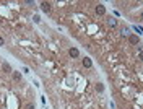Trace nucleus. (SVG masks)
<instances>
[{"label":"nucleus","mask_w":143,"mask_h":109,"mask_svg":"<svg viewBox=\"0 0 143 109\" xmlns=\"http://www.w3.org/2000/svg\"><path fill=\"white\" fill-rule=\"evenodd\" d=\"M128 43H130L132 46H138V44H140V38L135 36V34H130V36H128Z\"/></svg>","instance_id":"1"},{"label":"nucleus","mask_w":143,"mask_h":109,"mask_svg":"<svg viewBox=\"0 0 143 109\" xmlns=\"http://www.w3.org/2000/svg\"><path fill=\"white\" fill-rule=\"evenodd\" d=\"M96 15H99V16L106 15V7H104L102 3H98V5H96Z\"/></svg>","instance_id":"2"},{"label":"nucleus","mask_w":143,"mask_h":109,"mask_svg":"<svg viewBox=\"0 0 143 109\" xmlns=\"http://www.w3.org/2000/svg\"><path fill=\"white\" fill-rule=\"evenodd\" d=\"M68 54H70V57H73V59H77L78 55H80V51H78L77 47H72V49H70V51H68Z\"/></svg>","instance_id":"3"},{"label":"nucleus","mask_w":143,"mask_h":109,"mask_svg":"<svg viewBox=\"0 0 143 109\" xmlns=\"http://www.w3.org/2000/svg\"><path fill=\"white\" fill-rule=\"evenodd\" d=\"M83 65H85L86 68H91V67H93V60H91L89 57H85L83 59Z\"/></svg>","instance_id":"4"},{"label":"nucleus","mask_w":143,"mask_h":109,"mask_svg":"<svg viewBox=\"0 0 143 109\" xmlns=\"http://www.w3.org/2000/svg\"><path fill=\"white\" fill-rule=\"evenodd\" d=\"M41 10H42V12H49V10H50V3H49V2H41Z\"/></svg>","instance_id":"5"},{"label":"nucleus","mask_w":143,"mask_h":109,"mask_svg":"<svg viewBox=\"0 0 143 109\" xmlns=\"http://www.w3.org/2000/svg\"><path fill=\"white\" fill-rule=\"evenodd\" d=\"M107 24H109L111 28H116V26H117V20H116V18H109V20H107Z\"/></svg>","instance_id":"6"},{"label":"nucleus","mask_w":143,"mask_h":109,"mask_svg":"<svg viewBox=\"0 0 143 109\" xmlns=\"http://www.w3.org/2000/svg\"><path fill=\"white\" fill-rule=\"evenodd\" d=\"M2 68H3V72H7V73H10V72H12V67H10V64H3V65H2Z\"/></svg>","instance_id":"7"},{"label":"nucleus","mask_w":143,"mask_h":109,"mask_svg":"<svg viewBox=\"0 0 143 109\" xmlns=\"http://www.w3.org/2000/svg\"><path fill=\"white\" fill-rule=\"evenodd\" d=\"M13 78H15V80H21V73H20V72H15V73H13Z\"/></svg>","instance_id":"8"},{"label":"nucleus","mask_w":143,"mask_h":109,"mask_svg":"<svg viewBox=\"0 0 143 109\" xmlns=\"http://www.w3.org/2000/svg\"><path fill=\"white\" fill-rule=\"evenodd\" d=\"M102 90H104V86L101 85V83H98V85H96V91H99V93H101Z\"/></svg>","instance_id":"9"},{"label":"nucleus","mask_w":143,"mask_h":109,"mask_svg":"<svg viewBox=\"0 0 143 109\" xmlns=\"http://www.w3.org/2000/svg\"><path fill=\"white\" fill-rule=\"evenodd\" d=\"M24 109H34V104H33V103H28V104L24 106Z\"/></svg>","instance_id":"10"},{"label":"nucleus","mask_w":143,"mask_h":109,"mask_svg":"<svg viewBox=\"0 0 143 109\" xmlns=\"http://www.w3.org/2000/svg\"><path fill=\"white\" fill-rule=\"evenodd\" d=\"M34 21H36V23H39V21H41V18H39V15H34Z\"/></svg>","instance_id":"11"},{"label":"nucleus","mask_w":143,"mask_h":109,"mask_svg":"<svg viewBox=\"0 0 143 109\" xmlns=\"http://www.w3.org/2000/svg\"><path fill=\"white\" fill-rule=\"evenodd\" d=\"M138 59H140V60H143V51H140V54H138Z\"/></svg>","instance_id":"12"},{"label":"nucleus","mask_w":143,"mask_h":109,"mask_svg":"<svg viewBox=\"0 0 143 109\" xmlns=\"http://www.w3.org/2000/svg\"><path fill=\"white\" fill-rule=\"evenodd\" d=\"M3 44H5V41H3V38L0 36V46H3Z\"/></svg>","instance_id":"13"},{"label":"nucleus","mask_w":143,"mask_h":109,"mask_svg":"<svg viewBox=\"0 0 143 109\" xmlns=\"http://www.w3.org/2000/svg\"><path fill=\"white\" fill-rule=\"evenodd\" d=\"M140 20H142V21H143V12H142V15H140Z\"/></svg>","instance_id":"14"}]
</instances>
